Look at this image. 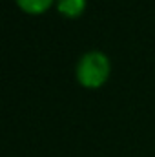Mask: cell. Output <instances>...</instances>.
I'll use <instances>...</instances> for the list:
<instances>
[{
  "label": "cell",
  "instance_id": "6da1fadb",
  "mask_svg": "<svg viewBox=\"0 0 155 157\" xmlns=\"http://www.w3.org/2000/svg\"><path fill=\"white\" fill-rule=\"evenodd\" d=\"M112 73V60L100 49H88L78 57L75 64V78L88 90L100 88L108 82Z\"/></svg>",
  "mask_w": 155,
  "mask_h": 157
},
{
  "label": "cell",
  "instance_id": "7a4b0ae2",
  "mask_svg": "<svg viewBox=\"0 0 155 157\" xmlns=\"http://www.w3.org/2000/svg\"><path fill=\"white\" fill-rule=\"evenodd\" d=\"M86 4H88V0H57L55 7L66 18H77L84 13Z\"/></svg>",
  "mask_w": 155,
  "mask_h": 157
},
{
  "label": "cell",
  "instance_id": "3957f363",
  "mask_svg": "<svg viewBox=\"0 0 155 157\" xmlns=\"http://www.w3.org/2000/svg\"><path fill=\"white\" fill-rule=\"evenodd\" d=\"M57 0H15V4L28 15H42L55 6Z\"/></svg>",
  "mask_w": 155,
  "mask_h": 157
}]
</instances>
